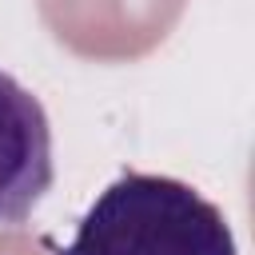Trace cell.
Segmentation results:
<instances>
[{"label":"cell","instance_id":"6da1fadb","mask_svg":"<svg viewBox=\"0 0 255 255\" xmlns=\"http://www.w3.org/2000/svg\"><path fill=\"white\" fill-rule=\"evenodd\" d=\"M56 255H239L223 211L171 175L124 171Z\"/></svg>","mask_w":255,"mask_h":255},{"label":"cell","instance_id":"7a4b0ae2","mask_svg":"<svg viewBox=\"0 0 255 255\" xmlns=\"http://www.w3.org/2000/svg\"><path fill=\"white\" fill-rule=\"evenodd\" d=\"M52 187V128L44 104L8 72H0V227L32 215Z\"/></svg>","mask_w":255,"mask_h":255}]
</instances>
